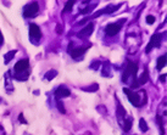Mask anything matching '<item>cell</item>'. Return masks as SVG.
<instances>
[{
  "mask_svg": "<svg viewBox=\"0 0 167 135\" xmlns=\"http://www.w3.org/2000/svg\"><path fill=\"white\" fill-rule=\"evenodd\" d=\"M123 93L126 94V95H127L128 100L132 102L135 107H140V106H142V103H140V96H139L137 93H132V91H130L129 89H127V88H123Z\"/></svg>",
  "mask_w": 167,
  "mask_h": 135,
  "instance_id": "obj_4",
  "label": "cell"
},
{
  "mask_svg": "<svg viewBox=\"0 0 167 135\" xmlns=\"http://www.w3.org/2000/svg\"><path fill=\"white\" fill-rule=\"evenodd\" d=\"M57 109H59V111L61 112V113H65V109H64V105H62V102L61 101H57Z\"/></svg>",
  "mask_w": 167,
  "mask_h": 135,
  "instance_id": "obj_23",
  "label": "cell"
},
{
  "mask_svg": "<svg viewBox=\"0 0 167 135\" xmlns=\"http://www.w3.org/2000/svg\"><path fill=\"white\" fill-rule=\"evenodd\" d=\"M156 120L159 122V125H160V129H161V135H165V132H164V125H162V119L160 116H156Z\"/></svg>",
  "mask_w": 167,
  "mask_h": 135,
  "instance_id": "obj_20",
  "label": "cell"
},
{
  "mask_svg": "<svg viewBox=\"0 0 167 135\" xmlns=\"http://www.w3.org/2000/svg\"><path fill=\"white\" fill-rule=\"evenodd\" d=\"M29 35H31V38L32 39H35L38 42V40L42 38V32H40V28L37 26V24H29ZM35 42V43H37Z\"/></svg>",
  "mask_w": 167,
  "mask_h": 135,
  "instance_id": "obj_9",
  "label": "cell"
},
{
  "mask_svg": "<svg viewBox=\"0 0 167 135\" xmlns=\"http://www.w3.org/2000/svg\"><path fill=\"white\" fill-rule=\"evenodd\" d=\"M99 66H100V62H99V61H95V62H93V64H92V68H93V69H98Z\"/></svg>",
  "mask_w": 167,
  "mask_h": 135,
  "instance_id": "obj_24",
  "label": "cell"
},
{
  "mask_svg": "<svg viewBox=\"0 0 167 135\" xmlns=\"http://www.w3.org/2000/svg\"><path fill=\"white\" fill-rule=\"evenodd\" d=\"M154 22H155V17H154V16L149 15V16L146 17V23H148V24H152Z\"/></svg>",
  "mask_w": 167,
  "mask_h": 135,
  "instance_id": "obj_22",
  "label": "cell"
},
{
  "mask_svg": "<svg viewBox=\"0 0 167 135\" xmlns=\"http://www.w3.org/2000/svg\"><path fill=\"white\" fill-rule=\"evenodd\" d=\"M126 22L124 19H122L120 22H115V23H110L106 26L105 28V33L106 35H109V37H114V35H116L117 33L121 30V28H122V24Z\"/></svg>",
  "mask_w": 167,
  "mask_h": 135,
  "instance_id": "obj_2",
  "label": "cell"
},
{
  "mask_svg": "<svg viewBox=\"0 0 167 135\" xmlns=\"http://www.w3.org/2000/svg\"><path fill=\"white\" fill-rule=\"evenodd\" d=\"M93 30H94V23L90 22V23H88L83 29H81V32L78 33V37H82V38L89 37V35L93 33Z\"/></svg>",
  "mask_w": 167,
  "mask_h": 135,
  "instance_id": "obj_11",
  "label": "cell"
},
{
  "mask_svg": "<svg viewBox=\"0 0 167 135\" xmlns=\"http://www.w3.org/2000/svg\"><path fill=\"white\" fill-rule=\"evenodd\" d=\"M166 65V56H160L159 58H157V64H156V68L161 71L162 68L165 67Z\"/></svg>",
  "mask_w": 167,
  "mask_h": 135,
  "instance_id": "obj_13",
  "label": "cell"
},
{
  "mask_svg": "<svg viewBox=\"0 0 167 135\" xmlns=\"http://www.w3.org/2000/svg\"><path fill=\"white\" fill-rule=\"evenodd\" d=\"M19 120H20V122H22V123H25V124L27 123V122H26V119L23 118V114H22V113L19 116Z\"/></svg>",
  "mask_w": 167,
  "mask_h": 135,
  "instance_id": "obj_26",
  "label": "cell"
},
{
  "mask_svg": "<svg viewBox=\"0 0 167 135\" xmlns=\"http://www.w3.org/2000/svg\"><path fill=\"white\" fill-rule=\"evenodd\" d=\"M137 71H138V65L134 64V62H132V61H128L127 65H126V67H124V72H123V75H122V80H123L124 83H127L129 75H132L133 78H135Z\"/></svg>",
  "mask_w": 167,
  "mask_h": 135,
  "instance_id": "obj_1",
  "label": "cell"
},
{
  "mask_svg": "<svg viewBox=\"0 0 167 135\" xmlns=\"http://www.w3.org/2000/svg\"><path fill=\"white\" fill-rule=\"evenodd\" d=\"M75 5V1H67L66 5H65V9H64V12H69L72 10V6Z\"/></svg>",
  "mask_w": 167,
  "mask_h": 135,
  "instance_id": "obj_19",
  "label": "cell"
},
{
  "mask_svg": "<svg viewBox=\"0 0 167 135\" xmlns=\"http://www.w3.org/2000/svg\"><path fill=\"white\" fill-rule=\"evenodd\" d=\"M130 128H132V119H124L123 122V130L126 133H128Z\"/></svg>",
  "mask_w": 167,
  "mask_h": 135,
  "instance_id": "obj_15",
  "label": "cell"
},
{
  "mask_svg": "<svg viewBox=\"0 0 167 135\" xmlns=\"http://www.w3.org/2000/svg\"><path fill=\"white\" fill-rule=\"evenodd\" d=\"M126 116V111L123 110V107L121 103H118V107H117V118L118 119H123Z\"/></svg>",
  "mask_w": 167,
  "mask_h": 135,
  "instance_id": "obj_14",
  "label": "cell"
},
{
  "mask_svg": "<svg viewBox=\"0 0 167 135\" xmlns=\"http://www.w3.org/2000/svg\"><path fill=\"white\" fill-rule=\"evenodd\" d=\"M139 128H140V130H142V132H144V133L148 130V125H146L145 120H144L143 118H140V120H139Z\"/></svg>",
  "mask_w": 167,
  "mask_h": 135,
  "instance_id": "obj_18",
  "label": "cell"
},
{
  "mask_svg": "<svg viewBox=\"0 0 167 135\" xmlns=\"http://www.w3.org/2000/svg\"><path fill=\"white\" fill-rule=\"evenodd\" d=\"M70 95H71V91L65 87H60V88H57L55 90L56 99H65V97H69Z\"/></svg>",
  "mask_w": 167,
  "mask_h": 135,
  "instance_id": "obj_10",
  "label": "cell"
},
{
  "mask_svg": "<svg viewBox=\"0 0 167 135\" xmlns=\"http://www.w3.org/2000/svg\"><path fill=\"white\" fill-rule=\"evenodd\" d=\"M93 10V7H90V6H88V7H85L84 10H81V13H88V12H90Z\"/></svg>",
  "mask_w": 167,
  "mask_h": 135,
  "instance_id": "obj_25",
  "label": "cell"
},
{
  "mask_svg": "<svg viewBox=\"0 0 167 135\" xmlns=\"http://www.w3.org/2000/svg\"><path fill=\"white\" fill-rule=\"evenodd\" d=\"M57 75V72L55 69H51V71H49L47 72V74H45V78H47L48 80H53L54 78H55Z\"/></svg>",
  "mask_w": 167,
  "mask_h": 135,
  "instance_id": "obj_16",
  "label": "cell"
},
{
  "mask_svg": "<svg viewBox=\"0 0 167 135\" xmlns=\"http://www.w3.org/2000/svg\"><path fill=\"white\" fill-rule=\"evenodd\" d=\"M160 80H161V82H162V83H164V82H165V80H166V74H162V75H161V77H160Z\"/></svg>",
  "mask_w": 167,
  "mask_h": 135,
  "instance_id": "obj_28",
  "label": "cell"
},
{
  "mask_svg": "<svg viewBox=\"0 0 167 135\" xmlns=\"http://www.w3.org/2000/svg\"><path fill=\"white\" fill-rule=\"evenodd\" d=\"M87 49H88V46H82V48H70L69 46V51L71 52V56L75 60H79V58H82L83 54L85 52Z\"/></svg>",
  "mask_w": 167,
  "mask_h": 135,
  "instance_id": "obj_7",
  "label": "cell"
},
{
  "mask_svg": "<svg viewBox=\"0 0 167 135\" xmlns=\"http://www.w3.org/2000/svg\"><path fill=\"white\" fill-rule=\"evenodd\" d=\"M39 11V6L38 3H31L28 5H26L23 9V16L25 17H33L38 13Z\"/></svg>",
  "mask_w": 167,
  "mask_h": 135,
  "instance_id": "obj_3",
  "label": "cell"
},
{
  "mask_svg": "<svg viewBox=\"0 0 167 135\" xmlns=\"http://www.w3.org/2000/svg\"><path fill=\"white\" fill-rule=\"evenodd\" d=\"M28 67H29V61L27 60V58H25V60H20L17 64L15 65V72L17 74L19 73H22V72H25V71H27L28 69Z\"/></svg>",
  "mask_w": 167,
  "mask_h": 135,
  "instance_id": "obj_8",
  "label": "cell"
},
{
  "mask_svg": "<svg viewBox=\"0 0 167 135\" xmlns=\"http://www.w3.org/2000/svg\"><path fill=\"white\" fill-rule=\"evenodd\" d=\"M148 79H149V73H148V69H145L138 79H134V82L132 83V85H130V88H132V89H137L139 85L145 84L148 82Z\"/></svg>",
  "mask_w": 167,
  "mask_h": 135,
  "instance_id": "obj_6",
  "label": "cell"
},
{
  "mask_svg": "<svg viewBox=\"0 0 167 135\" xmlns=\"http://www.w3.org/2000/svg\"><path fill=\"white\" fill-rule=\"evenodd\" d=\"M101 75H102V77H105V78L111 77V72H110V65H109V62H105V64H104L102 71H101Z\"/></svg>",
  "mask_w": 167,
  "mask_h": 135,
  "instance_id": "obj_12",
  "label": "cell"
},
{
  "mask_svg": "<svg viewBox=\"0 0 167 135\" xmlns=\"http://www.w3.org/2000/svg\"><path fill=\"white\" fill-rule=\"evenodd\" d=\"M15 54H16V50H12V51H9L6 55H5V64L7 65L9 62H10L12 58H13V56H15Z\"/></svg>",
  "mask_w": 167,
  "mask_h": 135,
  "instance_id": "obj_17",
  "label": "cell"
},
{
  "mask_svg": "<svg viewBox=\"0 0 167 135\" xmlns=\"http://www.w3.org/2000/svg\"><path fill=\"white\" fill-rule=\"evenodd\" d=\"M162 35L160 33H156L154 34L151 37V40H150V43H149L146 45V49H145V52H150L151 51V49L152 48H159L160 45H161V40H162Z\"/></svg>",
  "mask_w": 167,
  "mask_h": 135,
  "instance_id": "obj_5",
  "label": "cell"
},
{
  "mask_svg": "<svg viewBox=\"0 0 167 135\" xmlns=\"http://www.w3.org/2000/svg\"><path fill=\"white\" fill-rule=\"evenodd\" d=\"M92 87H93V88H84L83 90H85V91H96L98 88H99V85H98V84H93Z\"/></svg>",
  "mask_w": 167,
  "mask_h": 135,
  "instance_id": "obj_21",
  "label": "cell"
},
{
  "mask_svg": "<svg viewBox=\"0 0 167 135\" xmlns=\"http://www.w3.org/2000/svg\"><path fill=\"white\" fill-rule=\"evenodd\" d=\"M4 44V37H3V33H1V30H0V46Z\"/></svg>",
  "mask_w": 167,
  "mask_h": 135,
  "instance_id": "obj_27",
  "label": "cell"
}]
</instances>
